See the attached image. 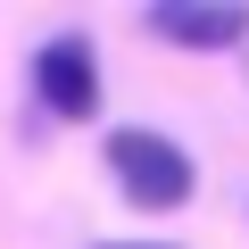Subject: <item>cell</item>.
<instances>
[{"label":"cell","instance_id":"3957f363","mask_svg":"<svg viewBox=\"0 0 249 249\" xmlns=\"http://www.w3.org/2000/svg\"><path fill=\"white\" fill-rule=\"evenodd\" d=\"M142 25L166 50H249V9L241 0H158V9H142Z\"/></svg>","mask_w":249,"mask_h":249},{"label":"cell","instance_id":"277c9868","mask_svg":"<svg viewBox=\"0 0 249 249\" xmlns=\"http://www.w3.org/2000/svg\"><path fill=\"white\" fill-rule=\"evenodd\" d=\"M100 249H175V241H100Z\"/></svg>","mask_w":249,"mask_h":249},{"label":"cell","instance_id":"7a4b0ae2","mask_svg":"<svg viewBox=\"0 0 249 249\" xmlns=\"http://www.w3.org/2000/svg\"><path fill=\"white\" fill-rule=\"evenodd\" d=\"M34 100H42V116H58V124H91V116H100V58H91L83 34H50V42L34 50Z\"/></svg>","mask_w":249,"mask_h":249},{"label":"cell","instance_id":"6da1fadb","mask_svg":"<svg viewBox=\"0 0 249 249\" xmlns=\"http://www.w3.org/2000/svg\"><path fill=\"white\" fill-rule=\"evenodd\" d=\"M108 175H116L124 199L150 208V216H175V208H191V191H199L191 150H183L175 133H150V124H116V133H108Z\"/></svg>","mask_w":249,"mask_h":249}]
</instances>
